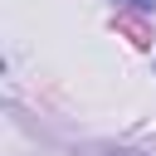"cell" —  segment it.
<instances>
[{
    "mask_svg": "<svg viewBox=\"0 0 156 156\" xmlns=\"http://www.w3.org/2000/svg\"><path fill=\"white\" fill-rule=\"evenodd\" d=\"M117 34H122L127 44H136V49H146V44H151V24H146V20H136V15H117Z\"/></svg>",
    "mask_w": 156,
    "mask_h": 156,
    "instance_id": "obj_1",
    "label": "cell"
}]
</instances>
